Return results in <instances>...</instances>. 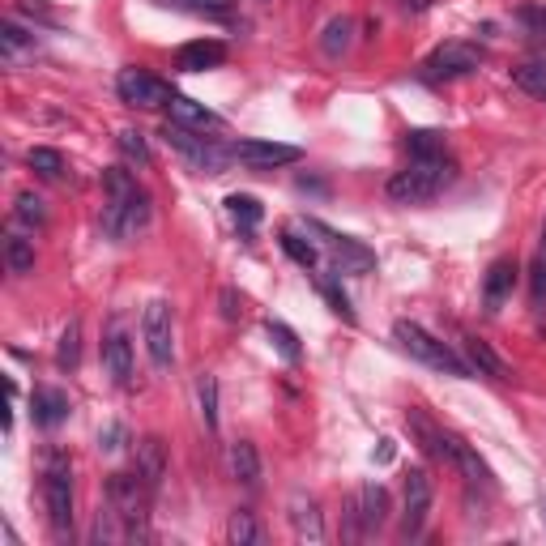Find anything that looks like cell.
I'll return each mask as SVG.
<instances>
[{"label": "cell", "mask_w": 546, "mask_h": 546, "mask_svg": "<svg viewBox=\"0 0 546 546\" xmlns=\"http://www.w3.org/2000/svg\"><path fill=\"white\" fill-rule=\"evenodd\" d=\"M103 188H107L103 235L111 244H124V239H133L150 222V197H146V188H137V175L124 171V167H107Z\"/></svg>", "instance_id": "cell-1"}, {"label": "cell", "mask_w": 546, "mask_h": 546, "mask_svg": "<svg viewBox=\"0 0 546 546\" xmlns=\"http://www.w3.org/2000/svg\"><path fill=\"white\" fill-rule=\"evenodd\" d=\"M457 180V163L448 154L436 158H410V167H401L389 180V201L397 205H427Z\"/></svg>", "instance_id": "cell-2"}, {"label": "cell", "mask_w": 546, "mask_h": 546, "mask_svg": "<svg viewBox=\"0 0 546 546\" xmlns=\"http://www.w3.org/2000/svg\"><path fill=\"white\" fill-rule=\"evenodd\" d=\"M393 337H397V346L406 350L410 359H419L423 367H431V372H444V376H453V380H470L474 376V367L465 363L453 346L440 342V337H431L423 325H414V320H397Z\"/></svg>", "instance_id": "cell-3"}, {"label": "cell", "mask_w": 546, "mask_h": 546, "mask_svg": "<svg viewBox=\"0 0 546 546\" xmlns=\"http://www.w3.org/2000/svg\"><path fill=\"white\" fill-rule=\"evenodd\" d=\"M163 137H167V146L180 154L192 171H201V175H222V171H227V163H235L231 146H222L218 137H205L201 128H188V124L167 120L163 124Z\"/></svg>", "instance_id": "cell-4"}, {"label": "cell", "mask_w": 546, "mask_h": 546, "mask_svg": "<svg viewBox=\"0 0 546 546\" xmlns=\"http://www.w3.org/2000/svg\"><path fill=\"white\" fill-rule=\"evenodd\" d=\"M43 504H47L52 534L64 538L73 529V465L60 448H52V453L43 457Z\"/></svg>", "instance_id": "cell-5"}, {"label": "cell", "mask_w": 546, "mask_h": 546, "mask_svg": "<svg viewBox=\"0 0 546 546\" xmlns=\"http://www.w3.org/2000/svg\"><path fill=\"white\" fill-rule=\"evenodd\" d=\"M150 487L141 474H111L107 478V504L120 512L128 525V538H146V517H150Z\"/></svg>", "instance_id": "cell-6"}, {"label": "cell", "mask_w": 546, "mask_h": 546, "mask_svg": "<svg viewBox=\"0 0 546 546\" xmlns=\"http://www.w3.org/2000/svg\"><path fill=\"white\" fill-rule=\"evenodd\" d=\"M303 227H308V235H316L320 244L333 252V273H337V278H342V273H372L376 269V252L367 244H359L355 235L333 231L320 218H303Z\"/></svg>", "instance_id": "cell-7"}, {"label": "cell", "mask_w": 546, "mask_h": 546, "mask_svg": "<svg viewBox=\"0 0 546 546\" xmlns=\"http://www.w3.org/2000/svg\"><path fill=\"white\" fill-rule=\"evenodd\" d=\"M141 337H146L150 363L158 372H167L175 363V320H171V303L167 299H150L141 312Z\"/></svg>", "instance_id": "cell-8"}, {"label": "cell", "mask_w": 546, "mask_h": 546, "mask_svg": "<svg viewBox=\"0 0 546 546\" xmlns=\"http://www.w3.org/2000/svg\"><path fill=\"white\" fill-rule=\"evenodd\" d=\"M431 504H436L431 474H427V470H410V474H406V487H401V534H406V538H419L423 525H427V517H431Z\"/></svg>", "instance_id": "cell-9"}, {"label": "cell", "mask_w": 546, "mask_h": 546, "mask_svg": "<svg viewBox=\"0 0 546 546\" xmlns=\"http://www.w3.org/2000/svg\"><path fill=\"white\" fill-rule=\"evenodd\" d=\"M478 64H483V52H478L474 43H444L436 47L427 60H423V82H457V77L474 73Z\"/></svg>", "instance_id": "cell-10"}, {"label": "cell", "mask_w": 546, "mask_h": 546, "mask_svg": "<svg viewBox=\"0 0 546 546\" xmlns=\"http://www.w3.org/2000/svg\"><path fill=\"white\" fill-rule=\"evenodd\" d=\"M350 538H372L384 529V521H389V491H384L380 483H363L355 491V500H350Z\"/></svg>", "instance_id": "cell-11"}, {"label": "cell", "mask_w": 546, "mask_h": 546, "mask_svg": "<svg viewBox=\"0 0 546 546\" xmlns=\"http://www.w3.org/2000/svg\"><path fill=\"white\" fill-rule=\"evenodd\" d=\"M231 154H235V163H244L252 171H273V167H286L303 158V150L291 146V141H261V137H239Z\"/></svg>", "instance_id": "cell-12"}, {"label": "cell", "mask_w": 546, "mask_h": 546, "mask_svg": "<svg viewBox=\"0 0 546 546\" xmlns=\"http://www.w3.org/2000/svg\"><path fill=\"white\" fill-rule=\"evenodd\" d=\"M116 90H120V99H124L128 107H146V111L167 107V103L175 99V90L163 82V77H154V73H146V69H124V73L116 77Z\"/></svg>", "instance_id": "cell-13"}, {"label": "cell", "mask_w": 546, "mask_h": 546, "mask_svg": "<svg viewBox=\"0 0 546 546\" xmlns=\"http://www.w3.org/2000/svg\"><path fill=\"white\" fill-rule=\"evenodd\" d=\"M103 367L107 376L120 384V389H128L133 384V337H128V325L116 316L103 333Z\"/></svg>", "instance_id": "cell-14"}, {"label": "cell", "mask_w": 546, "mask_h": 546, "mask_svg": "<svg viewBox=\"0 0 546 546\" xmlns=\"http://www.w3.org/2000/svg\"><path fill=\"white\" fill-rule=\"evenodd\" d=\"M286 517H291V529H295V538L299 542H325V521H320V508L312 495H303L295 491L291 495V504H286Z\"/></svg>", "instance_id": "cell-15"}, {"label": "cell", "mask_w": 546, "mask_h": 546, "mask_svg": "<svg viewBox=\"0 0 546 546\" xmlns=\"http://www.w3.org/2000/svg\"><path fill=\"white\" fill-rule=\"evenodd\" d=\"M517 261H508V256H500V261H491L487 278H483V308L487 312H500L504 303L512 299V286H517Z\"/></svg>", "instance_id": "cell-16"}, {"label": "cell", "mask_w": 546, "mask_h": 546, "mask_svg": "<svg viewBox=\"0 0 546 546\" xmlns=\"http://www.w3.org/2000/svg\"><path fill=\"white\" fill-rule=\"evenodd\" d=\"M227 60V43L218 39H192L175 52V69L180 73H205V69H218Z\"/></svg>", "instance_id": "cell-17"}, {"label": "cell", "mask_w": 546, "mask_h": 546, "mask_svg": "<svg viewBox=\"0 0 546 546\" xmlns=\"http://www.w3.org/2000/svg\"><path fill=\"white\" fill-rule=\"evenodd\" d=\"M448 461H453V465H457V470H461V478H465V483H470V487H483V491H495V478H491V470H487V461H483V457H478V453H474V448H470V444H465V440H457V436H448Z\"/></svg>", "instance_id": "cell-18"}, {"label": "cell", "mask_w": 546, "mask_h": 546, "mask_svg": "<svg viewBox=\"0 0 546 546\" xmlns=\"http://www.w3.org/2000/svg\"><path fill=\"white\" fill-rule=\"evenodd\" d=\"M137 474L146 478V487L158 491L163 487V478H167V448L158 436H141L137 440Z\"/></svg>", "instance_id": "cell-19"}, {"label": "cell", "mask_w": 546, "mask_h": 546, "mask_svg": "<svg viewBox=\"0 0 546 546\" xmlns=\"http://www.w3.org/2000/svg\"><path fill=\"white\" fill-rule=\"evenodd\" d=\"M69 410L73 406H69V397H64L60 389H47V384H43V389L30 393V414H35V423L47 427V431L69 419Z\"/></svg>", "instance_id": "cell-20"}, {"label": "cell", "mask_w": 546, "mask_h": 546, "mask_svg": "<svg viewBox=\"0 0 546 546\" xmlns=\"http://www.w3.org/2000/svg\"><path fill=\"white\" fill-rule=\"evenodd\" d=\"M231 474H235V483H244V487H261V453H256V444L252 440H235L231 444Z\"/></svg>", "instance_id": "cell-21"}, {"label": "cell", "mask_w": 546, "mask_h": 546, "mask_svg": "<svg viewBox=\"0 0 546 546\" xmlns=\"http://www.w3.org/2000/svg\"><path fill=\"white\" fill-rule=\"evenodd\" d=\"M465 355H470V367L478 376H491V380H508L512 367L495 355L491 342H483V337H465Z\"/></svg>", "instance_id": "cell-22"}, {"label": "cell", "mask_w": 546, "mask_h": 546, "mask_svg": "<svg viewBox=\"0 0 546 546\" xmlns=\"http://www.w3.org/2000/svg\"><path fill=\"white\" fill-rule=\"evenodd\" d=\"M167 111H171V120L175 124H188V128H222V116L218 111H210L205 103H192V99H184V94H175V99L167 103Z\"/></svg>", "instance_id": "cell-23"}, {"label": "cell", "mask_w": 546, "mask_h": 546, "mask_svg": "<svg viewBox=\"0 0 546 546\" xmlns=\"http://www.w3.org/2000/svg\"><path fill=\"white\" fill-rule=\"evenodd\" d=\"M529 303H534V312H546V222H542L534 261H529Z\"/></svg>", "instance_id": "cell-24"}, {"label": "cell", "mask_w": 546, "mask_h": 546, "mask_svg": "<svg viewBox=\"0 0 546 546\" xmlns=\"http://www.w3.org/2000/svg\"><path fill=\"white\" fill-rule=\"evenodd\" d=\"M5 265L9 273H35V239L26 235H5Z\"/></svg>", "instance_id": "cell-25"}, {"label": "cell", "mask_w": 546, "mask_h": 546, "mask_svg": "<svg viewBox=\"0 0 546 546\" xmlns=\"http://www.w3.org/2000/svg\"><path fill=\"white\" fill-rule=\"evenodd\" d=\"M406 150H410V158H436V154H448V141L436 128H410Z\"/></svg>", "instance_id": "cell-26"}, {"label": "cell", "mask_w": 546, "mask_h": 546, "mask_svg": "<svg viewBox=\"0 0 546 546\" xmlns=\"http://www.w3.org/2000/svg\"><path fill=\"white\" fill-rule=\"evenodd\" d=\"M265 333H269V342L273 350L286 359V363H299L303 359V346H299V333L291 325H282V320H265Z\"/></svg>", "instance_id": "cell-27"}, {"label": "cell", "mask_w": 546, "mask_h": 546, "mask_svg": "<svg viewBox=\"0 0 546 546\" xmlns=\"http://www.w3.org/2000/svg\"><path fill=\"white\" fill-rule=\"evenodd\" d=\"M316 291H320V299H325L329 303V312L333 316H342L346 320V325H355V308H350V295L342 291V282H337V278H316Z\"/></svg>", "instance_id": "cell-28"}, {"label": "cell", "mask_w": 546, "mask_h": 546, "mask_svg": "<svg viewBox=\"0 0 546 546\" xmlns=\"http://www.w3.org/2000/svg\"><path fill=\"white\" fill-rule=\"evenodd\" d=\"M56 363L64 372H73L77 363H82V320H69L60 333V346H56Z\"/></svg>", "instance_id": "cell-29"}, {"label": "cell", "mask_w": 546, "mask_h": 546, "mask_svg": "<svg viewBox=\"0 0 546 546\" xmlns=\"http://www.w3.org/2000/svg\"><path fill=\"white\" fill-rule=\"evenodd\" d=\"M227 538H231L235 546H261V542H265V534H261V525H256V517H252V512H248V508H239V512H231Z\"/></svg>", "instance_id": "cell-30"}, {"label": "cell", "mask_w": 546, "mask_h": 546, "mask_svg": "<svg viewBox=\"0 0 546 546\" xmlns=\"http://www.w3.org/2000/svg\"><path fill=\"white\" fill-rule=\"evenodd\" d=\"M512 86L529 99L546 103V64H521V69H512Z\"/></svg>", "instance_id": "cell-31"}, {"label": "cell", "mask_w": 546, "mask_h": 546, "mask_svg": "<svg viewBox=\"0 0 546 546\" xmlns=\"http://www.w3.org/2000/svg\"><path fill=\"white\" fill-rule=\"evenodd\" d=\"M13 218L22 222V227H43L47 222V201L39 197V192H18V201H13Z\"/></svg>", "instance_id": "cell-32"}, {"label": "cell", "mask_w": 546, "mask_h": 546, "mask_svg": "<svg viewBox=\"0 0 546 546\" xmlns=\"http://www.w3.org/2000/svg\"><path fill=\"white\" fill-rule=\"evenodd\" d=\"M116 146H120V154L128 158V163H137V167H150L154 163L150 141H146V133H137V128H124V133L116 137Z\"/></svg>", "instance_id": "cell-33"}, {"label": "cell", "mask_w": 546, "mask_h": 546, "mask_svg": "<svg viewBox=\"0 0 546 546\" xmlns=\"http://www.w3.org/2000/svg\"><path fill=\"white\" fill-rule=\"evenodd\" d=\"M278 239H282V252L291 256V261H295L299 269H316V261H320L316 244H308V239H303V235H295V231H282Z\"/></svg>", "instance_id": "cell-34"}, {"label": "cell", "mask_w": 546, "mask_h": 546, "mask_svg": "<svg viewBox=\"0 0 546 546\" xmlns=\"http://www.w3.org/2000/svg\"><path fill=\"white\" fill-rule=\"evenodd\" d=\"M0 47H5V60L9 64H18L22 52H35V39H30L18 22H5V26H0Z\"/></svg>", "instance_id": "cell-35"}, {"label": "cell", "mask_w": 546, "mask_h": 546, "mask_svg": "<svg viewBox=\"0 0 546 546\" xmlns=\"http://www.w3.org/2000/svg\"><path fill=\"white\" fill-rule=\"evenodd\" d=\"M26 163H30V171H39L43 180H60V175H64V158L52 146H35L26 154Z\"/></svg>", "instance_id": "cell-36"}, {"label": "cell", "mask_w": 546, "mask_h": 546, "mask_svg": "<svg viewBox=\"0 0 546 546\" xmlns=\"http://www.w3.org/2000/svg\"><path fill=\"white\" fill-rule=\"evenodd\" d=\"M227 214L239 222V231H256L261 227V205H256V197H227Z\"/></svg>", "instance_id": "cell-37"}, {"label": "cell", "mask_w": 546, "mask_h": 546, "mask_svg": "<svg viewBox=\"0 0 546 546\" xmlns=\"http://www.w3.org/2000/svg\"><path fill=\"white\" fill-rule=\"evenodd\" d=\"M350 35H355V22L350 18H333L325 26V39H320V47H325V56H342L350 47Z\"/></svg>", "instance_id": "cell-38"}, {"label": "cell", "mask_w": 546, "mask_h": 546, "mask_svg": "<svg viewBox=\"0 0 546 546\" xmlns=\"http://www.w3.org/2000/svg\"><path fill=\"white\" fill-rule=\"evenodd\" d=\"M197 401H201V419H205V427H218V380L205 372L201 380H197Z\"/></svg>", "instance_id": "cell-39"}, {"label": "cell", "mask_w": 546, "mask_h": 546, "mask_svg": "<svg viewBox=\"0 0 546 546\" xmlns=\"http://www.w3.org/2000/svg\"><path fill=\"white\" fill-rule=\"evenodd\" d=\"M171 5H184L192 13H210V18H227L235 0H171Z\"/></svg>", "instance_id": "cell-40"}, {"label": "cell", "mask_w": 546, "mask_h": 546, "mask_svg": "<svg viewBox=\"0 0 546 546\" xmlns=\"http://www.w3.org/2000/svg\"><path fill=\"white\" fill-rule=\"evenodd\" d=\"M218 303H222V316H227V320H239V316H244V295H235L231 286L218 295Z\"/></svg>", "instance_id": "cell-41"}, {"label": "cell", "mask_w": 546, "mask_h": 546, "mask_svg": "<svg viewBox=\"0 0 546 546\" xmlns=\"http://www.w3.org/2000/svg\"><path fill=\"white\" fill-rule=\"evenodd\" d=\"M120 440H124V431H120V427H107V436H99V448H107V453H116V448H124Z\"/></svg>", "instance_id": "cell-42"}]
</instances>
